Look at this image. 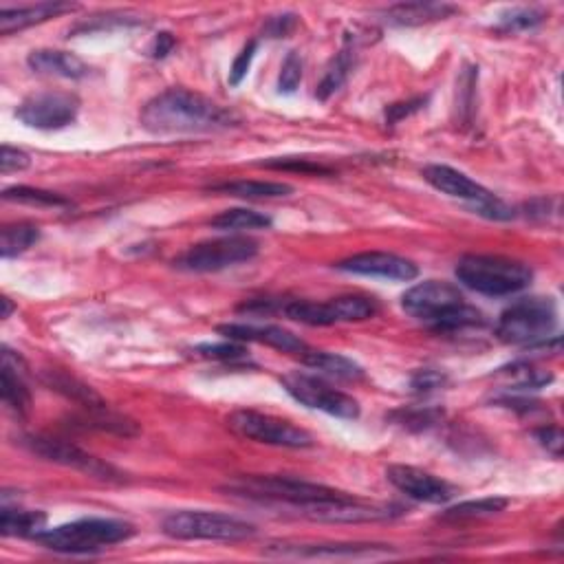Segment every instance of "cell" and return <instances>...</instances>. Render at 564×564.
<instances>
[{
	"label": "cell",
	"mask_w": 564,
	"mask_h": 564,
	"mask_svg": "<svg viewBox=\"0 0 564 564\" xmlns=\"http://www.w3.org/2000/svg\"><path fill=\"white\" fill-rule=\"evenodd\" d=\"M139 122L153 135H192L225 130L234 126L238 117L201 93L168 89L144 106Z\"/></svg>",
	"instance_id": "1"
},
{
	"label": "cell",
	"mask_w": 564,
	"mask_h": 564,
	"mask_svg": "<svg viewBox=\"0 0 564 564\" xmlns=\"http://www.w3.org/2000/svg\"><path fill=\"white\" fill-rule=\"evenodd\" d=\"M401 307L408 316L441 333L463 331L485 322L483 313L463 298L459 287L443 280H426L408 289Z\"/></svg>",
	"instance_id": "2"
},
{
	"label": "cell",
	"mask_w": 564,
	"mask_h": 564,
	"mask_svg": "<svg viewBox=\"0 0 564 564\" xmlns=\"http://www.w3.org/2000/svg\"><path fill=\"white\" fill-rule=\"evenodd\" d=\"M223 490L236 496L252 498V501L287 505L291 509H296L298 514L311 505L338 501V498L349 496L346 492L333 490V487L320 483L291 479V476H263V474L238 476V479L225 483Z\"/></svg>",
	"instance_id": "3"
},
{
	"label": "cell",
	"mask_w": 564,
	"mask_h": 564,
	"mask_svg": "<svg viewBox=\"0 0 564 564\" xmlns=\"http://www.w3.org/2000/svg\"><path fill=\"white\" fill-rule=\"evenodd\" d=\"M135 536V527L117 518H82L45 529L34 538L42 547L58 553H93L119 545Z\"/></svg>",
	"instance_id": "4"
},
{
	"label": "cell",
	"mask_w": 564,
	"mask_h": 564,
	"mask_svg": "<svg viewBox=\"0 0 564 564\" xmlns=\"http://www.w3.org/2000/svg\"><path fill=\"white\" fill-rule=\"evenodd\" d=\"M457 278L476 294L501 298L527 289L534 271L503 256H463L457 263Z\"/></svg>",
	"instance_id": "5"
},
{
	"label": "cell",
	"mask_w": 564,
	"mask_h": 564,
	"mask_svg": "<svg viewBox=\"0 0 564 564\" xmlns=\"http://www.w3.org/2000/svg\"><path fill=\"white\" fill-rule=\"evenodd\" d=\"M558 329V309L551 298H523L503 311L496 324L498 340L516 346L545 344Z\"/></svg>",
	"instance_id": "6"
},
{
	"label": "cell",
	"mask_w": 564,
	"mask_h": 564,
	"mask_svg": "<svg viewBox=\"0 0 564 564\" xmlns=\"http://www.w3.org/2000/svg\"><path fill=\"white\" fill-rule=\"evenodd\" d=\"M164 534L177 540H245L256 534V527L243 518L219 512L183 509L164 520Z\"/></svg>",
	"instance_id": "7"
},
{
	"label": "cell",
	"mask_w": 564,
	"mask_h": 564,
	"mask_svg": "<svg viewBox=\"0 0 564 564\" xmlns=\"http://www.w3.org/2000/svg\"><path fill=\"white\" fill-rule=\"evenodd\" d=\"M227 428L234 435L247 441L265 443V446H276V448H291V450H302L311 448L313 437L305 428L296 426L287 419H280L274 415H263L256 410H236L227 417Z\"/></svg>",
	"instance_id": "8"
},
{
	"label": "cell",
	"mask_w": 564,
	"mask_h": 564,
	"mask_svg": "<svg viewBox=\"0 0 564 564\" xmlns=\"http://www.w3.org/2000/svg\"><path fill=\"white\" fill-rule=\"evenodd\" d=\"M421 175L435 190L448 194V197L452 199L470 203L472 210L476 214L485 216V219L507 221L514 216L512 208H507V205L498 197H494L490 190L483 188L481 183H476L468 175H463V172L454 170L450 166H441V164L426 166Z\"/></svg>",
	"instance_id": "9"
},
{
	"label": "cell",
	"mask_w": 564,
	"mask_h": 564,
	"mask_svg": "<svg viewBox=\"0 0 564 564\" xmlns=\"http://www.w3.org/2000/svg\"><path fill=\"white\" fill-rule=\"evenodd\" d=\"M285 316L309 327H331L338 322H364L377 316L379 305L368 296H340L327 302L291 300L285 302Z\"/></svg>",
	"instance_id": "10"
},
{
	"label": "cell",
	"mask_w": 564,
	"mask_h": 564,
	"mask_svg": "<svg viewBox=\"0 0 564 564\" xmlns=\"http://www.w3.org/2000/svg\"><path fill=\"white\" fill-rule=\"evenodd\" d=\"M258 243L247 236H227L216 241H205L192 245L179 258L175 267L192 274H210V271H223L227 267L241 265L258 254Z\"/></svg>",
	"instance_id": "11"
},
{
	"label": "cell",
	"mask_w": 564,
	"mask_h": 564,
	"mask_svg": "<svg viewBox=\"0 0 564 564\" xmlns=\"http://www.w3.org/2000/svg\"><path fill=\"white\" fill-rule=\"evenodd\" d=\"M287 393L294 397L298 404L311 410L327 412L331 417L340 419H357L360 417V401L355 397L333 388L320 377L305 373H289L280 379Z\"/></svg>",
	"instance_id": "12"
},
{
	"label": "cell",
	"mask_w": 564,
	"mask_h": 564,
	"mask_svg": "<svg viewBox=\"0 0 564 564\" xmlns=\"http://www.w3.org/2000/svg\"><path fill=\"white\" fill-rule=\"evenodd\" d=\"M20 446L27 448L36 457L64 465V468L80 470L95 479L102 481H122V472H117L111 463H104L102 459L93 457V454L84 452L82 448L73 446L69 441L53 439V437H42V435H29L20 439Z\"/></svg>",
	"instance_id": "13"
},
{
	"label": "cell",
	"mask_w": 564,
	"mask_h": 564,
	"mask_svg": "<svg viewBox=\"0 0 564 564\" xmlns=\"http://www.w3.org/2000/svg\"><path fill=\"white\" fill-rule=\"evenodd\" d=\"M80 113L78 95L67 91H42L20 102L16 117L29 128L60 130L71 126Z\"/></svg>",
	"instance_id": "14"
},
{
	"label": "cell",
	"mask_w": 564,
	"mask_h": 564,
	"mask_svg": "<svg viewBox=\"0 0 564 564\" xmlns=\"http://www.w3.org/2000/svg\"><path fill=\"white\" fill-rule=\"evenodd\" d=\"M386 479L393 483L401 494L412 498V501L428 505H443L457 494V490H454L448 481H443L426 470L412 468V465H390L386 470Z\"/></svg>",
	"instance_id": "15"
},
{
	"label": "cell",
	"mask_w": 564,
	"mask_h": 564,
	"mask_svg": "<svg viewBox=\"0 0 564 564\" xmlns=\"http://www.w3.org/2000/svg\"><path fill=\"white\" fill-rule=\"evenodd\" d=\"M335 267L357 276L386 278L397 282H410L419 276V267L412 263V260L388 252H364L342 260V263H338Z\"/></svg>",
	"instance_id": "16"
},
{
	"label": "cell",
	"mask_w": 564,
	"mask_h": 564,
	"mask_svg": "<svg viewBox=\"0 0 564 564\" xmlns=\"http://www.w3.org/2000/svg\"><path fill=\"white\" fill-rule=\"evenodd\" d=\"M267 556L276 558H302V560H342V558H375L386 556V545H291V542H274L265 549Z\"/></svg>",
	"instance_id": "17"
},
{
	"label": "cell",
	"mask_w": 564,
	"mask_h": 564,
	"mask_svg": "<svg viewBox=\"0 0 564 564\" xmlns=\"http://www.w3.org/2000/svg\"><path fill=\"white\" fill-rule=\"evenodd\" d=\"M219 333H223L227 340L267 344L271 349L294 353L298 357L309 349L298 335L282 327H274V324H223V327H219Z\"/></svg>",
	"instance_id": "18"
},
{
	"label": "cell",
	"mask_w": 564,
	"mask_h": 564,
	"mask_svg": "<svg viewBox=\"0 0 564 564\" xmlns=\"http://www.w3.org/2000/svg\"><path fill=\"white\" fill-rule=\"evenodd\" d=\"M27 64L31 71L40 75H51V78L64 80H82L89 75V67L78 56L69 51H53V49H38L31 51Z\"/></svg>",
	"instance_id": "19"
},
{
	"label": "cell",
	"mask_w": 564,
	"mask_h": 564,
	"mask_svg": "<svg viewBox=\"0 0 564 564\" xmlns=\"http://www.w3.org/2000/svg\"><path fill=\"white\" fill-rule=\"evenodd\" d=\"M75 5L71 3H38L29 7H18V9H3L0 12V34L9 36L14 31H23L27 27H34L40 23H47L51 18H58L60 14L73 12Z\"/></svg>",
	"instance_id": "20"
},
{
	"label": "cell",
	"mask_w": 564,
	"mask_h": 564,
	"mask_svg": "<svg viewBox=\"0 0 564 564\" xmlns=\"http://www.w3.org/2000/svg\"><path fill=\"white\" fill-rule=\"evenodd\" d=\"M457 12H459L457 7L446 3H401L388 7L384 12V18L390 25L415 27V25H426V23H435V20L450 18Z\"/></svg>",
	"instance_id": "21"
},
{
	"label": "cell",
	"mask_w": 564,
	"mask_h": 564,
	"mask_svg": "<svg viewBox=\"0 0 564 564\" xmlns=\"http://www.w3.org/2000/svg\"><path fill=\"white\" fill-rule=\"evenodd\" d=\"M300 360L305 366L313 368V371H320L322 375L333 377V379H344V382H357V379L364 377L360 364H355L353 360H349V357L338 355V353L307 349L300 355Z\"/></svg>",
	"instance_id": "22"
},
{
	"label": "cell",
	"mask_w": 564,
	"mask_h": 564,
	"mask_svg": "<svg viewBox=\"0 0 564 564\" xmlns=\"http://www.w3.org/2000/svg\"><path fill=\"white\" fill-rule=\"evenodd\" d=\"M42 382H45L51 390H56V393L75 401V404H80L82 408L106 406V401L100 395H97L89 384H84L82 379L73 377L69 373L45 371V373H42Z\"/></svg>",
	"instance_id": "23"
},
{
	"label": "cell",
	"mask_w": 564,
	"mask_h": 564,
	"mask_svg": "<svg viewBox=\"0 0 564 564\" xmlns=\"http://www.w3.org/2000/svg\"><path fill=\"white\" fill-rule=\"evenodd\" d=\"M210 190L247 201L280 199V197H289V194L294 192V188L287 186V183H276V181H227V183H216V186H212Z\"/></svg>",
	"instance_id": "24"
},
{
	"label": "cell",
	"mask_w": 564,
	"mask_h": 564,
	"mask_svg": "<svg viewBox=\"0 0 564 564\" xmlns=\"http://www.w3.org/2000/svg\"><path fill=\"white\" fill-rule=\"evenodd\" d=\"M47 516L42 512H31V509H12L3 507L0 514V534L18 536V538H36L40 531H45Z\"/></svg>",
	"instance_id": "25"
},
{
	"label": "cell",
	"mask_w": 564,
	"mask_h": 564,
	"mask_svg": "<svg viewBox=\"0 0 564 564\" xmlns=\"http://www.w3.org/2000/svg\"><path fill=\"white\" fill-rule=\"evenodd\" d=\"M507 505H509V501L503 496L479 498V501H465V503L450 507L448 512H443L441 520H450V523H465V520L492 518L496 514L505 512Z\"/></svg>",
	"instance_id": "26"
},
{
	"label": "cell",
	"mask_w": 564,
	"mask_h": 564,
	"mask_svg": "<svg viewBox=\"0 0 564 564\" xmlns=\"http://www.w3.org/2000/svg\"><path fill=\"white\" fill-rule=\"evenodd\" d=\"M3 401L12 408L18 415H25L31 406V393L27 384L23 382V377L18 373V366L14 368V362L9 360V355L3 353Z\"/></svg>",
	"instance_id": "27"
},
{
	"label": "cell",
	"mask_w": 564,
	"mask_h": 564,
	"mask_svg": "<svg viewBox=\"0 0 564 564\" xmlns=\"http://www.w3.org/2000/svg\"><path fill=\"white\" fill-rule=\"evenodd\" d=\"M355 69V49L351 45H346L338 56L333 58L331 67L327 69V75H324V80L320 82L316 97L318 100H329L333 93H338L344 82L349 80L351 71Z\"/></svg>",
	"instance_id": "28"
},
{
	"label": "cell",
	"mask_w": 564,
	"mask_h": 564,
	"mask_svg": "<svg viewBox=\"0 0 564 564\" xmlns=\"http://www.w3.org/2000/svg\"><path fill=\"white\" fill-rule=\"evenodd\" d=\"M210 225L214 227V230H223V232L265 230V227H271V219L265 214L254 212V210L234 208V210H225L219 216H214Z\"/></svg>",
	"instance_id": "29"
},
{
	"label": "cell",
	"mask_w": 564,
	"mask_h": 564,
	"mask_svg": "<svg viewBox=\"0 0 564 564\" xmlns=\"http://www.w3.org/2000/svg\"><path fill=\"white\" fill-rule=\"evenodd\" d=\"M40 238V227L34 223H16L3 227V238H0V252L3 258H14L25 254L29 247H34Z\"/></svg>",
	"instance_id": "30"
},
{
	"label": "cell",
	"mask_w": 564,
	"mask_h": 564,
	"mask_svg": "<svg viewBox=\"0 0 564 564\" xmlns=\"http://www.w3.org/2000/svg\"><path fill=\"white\" fill-rule=\"evenodd\" d=\"M5 201L14 203H25V205H36V208H67L69 199H64L58 192L40 190V188H29V186H14L3 192Z\"/></svg>",
	"instance_id": "31"
},
{
	"label": "cell",
	"mask_w": 564,
	"mask_h": 564,
	"mask_svg": "<svg viewBox=\"0 0 564 564\" xmlns=\"http://www.w3.org/2000/svg\"><path fill=\"white\" fill-rule=\"evenodd\" d=\"M260 166L269 170H291L302 172V175H333V168L320 164L307 157H274L267 161H260Z\"/></svg>",
	"instance_id": "32"
},
{
	"label": "cell",
	"mask_w": 564,
	"mask_h": 564,
	"mask_svg": "<svg viewBox=\"0 0 564 564\" xmlns=\"http://www.w3.org/2000/svg\"><path fill=\"white\" fill-rule=\"evenodd\" d=\"M545 20V14L536 7H516L512 12H505L501 16V23H498V31H505V34H514V31H527L534 29Z\"/></svg>",
	"instance_id": "33"
},
{
	"label": "cell",
	"mask_w": 564,
	"mask_h": 564,
	"mask_svg": "<svg viewBox=\"0 0 564 564\" xmlns=\"http://www.w3.org/2000/svg\"><path fill=\"white\" fill-rule=\"evenodd\" d=\"M395 423L406 430H428L443 419V410L439 408H412V410H399L393 415Z\"/></svg>",
	"instance_id": "34"
},
{
	"label": "cell",
	"mask_w": 564,
	"mask_h": 564,
	"mask_svg": "<svg viewBox=\"0 0 564 564\" xmlns=\"http://www.w3.org/2000/svg\"><path fill=\"white\" fill-rule=\"evenodd\" d=\"M505 375H509V379H512V384L516 388H540V386H545L551 382V375L545 373V371H540V368H534V366H529V364H514V366H509V371H505Z\"/></svg>",
	"instance_id": "35"
},
{
	"label": "cell",
	"mask_w": 564,
	"mask_h": 564,
	"mask_svg": "<svg viewBox=\"0 0 564 564\" xmlns=\"http://www.w3.org/2000/svg\"><path fill=\"white\" fill-rule=\"evenodd\" d=\"M302 82V58L298 56V51H289L285 62H282L280 78H278V91L291 95L296 93V89Z\"/></svg>",
	"instance_id": "36"
},
{
	"label": "cell",
	"mask_w": 564,
	"mask_h": 564,
	"mask_svg": "<svg viewBox=\"0 0 564 564\" xmlns=\"http://www.w3.org/2000/svg\"><path fill=\"white\" fill-rule=\"evenodd\" d=\"M201 357H208V360H219V362H238L245 360L247 351L241 344H203L197 349Z\"/></svg>",
	"instance_id": "37"
},
{
	"label": "cell",
	"mask_w": 564,
	"mask_h": 564,
	"mask_svg": "<svg viewBox=\"0 0 564 564\" xmlns=\"http://www.w3.org/2000/svg\"><path fill=\"white\" fill-rule=\"evenodd\" d=\"M256 47H258L256 40L247 42V45L241 49V53H238V56H236L232 69H230V84L232 86H238L247 78L249 67H252V60L256 56Z\"/></svg>",
	"instance_id": "38"
},
{
	"label": "cell",
	"mask_w": 564,
	"mask_h": 564,
	"mask_svg": "<svg viewBox=\"0 0 564 564\" xmlns=\"http://www.w3.org/2000/svg\"><path fill=\"white\" fill-rule=\"evenodd\" d=\"M29 166H31V157L25 153V150H18L12 146H3V150H0V170H3V175L27 170Z\"/></svg>",
	"instance_id": "39"
},
{
	"label": "cell",
	"mask_w": 564,
	"mask_h": 564,
	"mask_svg": "<svg viewBox=\"0 0 564 564\" xmlns=\"http://www.w3.org/2000/svg\"><path fill=\"white\" fill-rule=\"evenodd\" d=\"M428 97H415V100H408V102H401V104H393L386 108V122L388 124H397L401 119H406L410 115H415L417 111H421L423 106H426Z\"/></svg>",
	"instance_id": "40"
},
{
	"label": "cell",
	"mask_w": 564,
	"mask_h": 564,
	"mask_svg": "<svg viewBox=\"0 0 564 564\" xmlns=\"http://www.w3.org/2000/svg\"><path fill=\"white\" fill-rule=\"evenodd\" d=\"M443 384H446V375H441L439 371H419L415 377H412V388L415 393H432V390H439Z\"/></svg>",
	"instance_id": "41"
},
{
	"label": "cell",
	"mask_w": 564,
	"mask_h": 564,
	"mask_svg": "<svg viewBox=\"0 0 564 564\" xmlns=\"http://www.w3.org/2000/svg\"><path fill=\"white\" fill-rule=\"evenodd\" d=\"M536 439L540 441L542 448H547L553 457H560L562 454V432L556 426H545L536 432Z\"/></svg>",
	"instance_id": "42"
},
{
	"label": "cell",
	"mask_w": 564,
	"mask_h": 564,
	"mask_svg": "<svg viewBox=\"0 0 564 564\" xmlns=\"http://www.w3.org/2000/svg\"><path fill=\"white\" fill-rule=\"evenodd\" d=\"M294 27H296V16L294 14L276 16V18H271L269 23H267L265 34L271 36V38H282V36H287Z\"/></svg>",
	"instance_id": "43"
},
{
	"label": "cell",
	"mask_w": 564,
	"mask_h": 564,
	"mask_svg": "<svg viewBox=\"0 0 564 564\" xmlns=\"http://www.w3.org/2000/svg\"><path fill=\"white\" fill-rule=\"evenodd\" d=\"M177 45V40L172 34H168V31H161V34L155 36L153 40V47H150V56L157 58V60H164L166 56H170L172 49H175Z\"/></svg>",
	"instance_id": "44"
},
{
	"label": "cell",
	"mask_w": 564,
	"mask_h": 564,
	"mask_svg": "<svg viewBox=\"0 0 564 564\" xmlns=\"http://www.w3.org/2000/svg\"><path fill=\"white\" fill-rule=\"evenodd\" d=\"M0 305H3V313H0V316H3V318L12 316V311H14L12 300H9V298H0Z\"/></svg>",
	"instance_id": "45"
}]
</instances>
